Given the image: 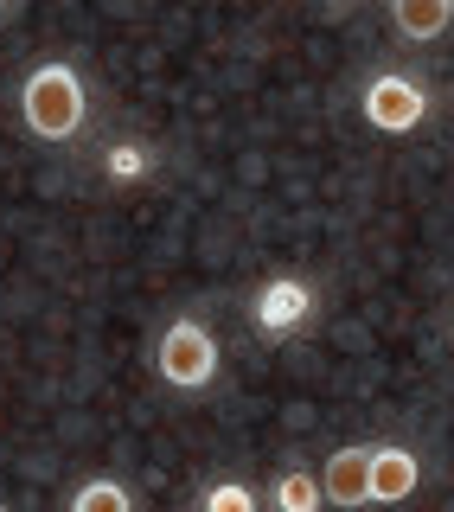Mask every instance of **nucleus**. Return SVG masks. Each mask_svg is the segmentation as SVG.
Masks as SVG:
<instances>
[{
	"label": "nucleus",
	"instance_id": "1",
	"mask_svg": "<svg viewBox=\"0 0 454 512\" xmlns=\"http://www.w3.org/2000/svg\"><path fill=\"white\" fill-rule=\"evenodd\" d=\"M84 116H90V96H84L77 64H64V58L32 64L26 84H20V122H26V135L71 141V135H84Z\"/></svg>",
	"mask_w": 454,
	"mask_h": 512
},
{
	"label": "nucleus",
	"instance_id": "8",
	"mask_svg": "<svg viewBox=\"0 0 454 512\" xmlns=\"http://www.w3.org/2000/svg\"><path fill=\"white\" fill-rule=\"evenodd\" d=\"M320 500H327V487H320V474H301V468L275 474V487H269V506H275V512H314Z\"/></svg>",
	"mask_w": 454,
	"mask_h": 512
},
{
	"label": "nucleus",
	"instance_id": "5",
	"mask_svg": "<svg viewBox=\"0 0 454 512\" xmlns=\"http://www.w3.org/2000/svg\"><path fill=\"white\" fill-rule=\"evenodd\" d=\"M320 487H327V506H371V442H346L327 455L320 468Z\"/></svg>",
	"mask_w": 454,
	"mask_h": 512
},
{
	"label": "nucleus",
	"instance_id": "3",
	"mask_svg": "<svg viewBox=\"0 0 454 512\" xmlns=\"http://www.w3.org/2000/svg\"><path fill=\"white\" fill-rule=\"evenodd\" d=\"M429 109H435V96L416 71H378V77H365V90H359V116L378 128V135H416V128L429 122Z\"/></svg>",
	"mask_w": 454,
	"mask_h": 512
},
{
	"label": "nucleus",
	"instance_id": "2",
	"mask_svg": "<svg viewBox=\"0 0 454 512\" xmlns=\"http://www.w3.org/2000/svg\"><path fill=\"white\" fill-rule=\"evenodd\" d=\"M218 365H224V352H218L212 327H205L199 314L167 320V333H160V346H154L160 384H173V391H205V384L218 378Z\"/></svg>",
	"mask_w": 454,
	"mask_h": 512
},
{
	"label": "nucleus",
	"instance_id": "4",
	"mask_svg": "<svg viewBox=\"0 0 454 512\" xmlns=\"http://www.w3.org/2000/svg\"><path fill=\"white\" fill-rule=\"evenodd\" d=\"M307 314H314V288H307L301 276H269V282L250 295V320H256V333H263V340L295 333Z\"/></svg>",
	"mask_w": 454,
	"mask_h": 512
},
{
	"label": "nucleus",
	"instance_id": "6",
	"mask_svg": "<svg viewBox=\"0 0 454 512\" xmlns=\"http://www.w3.org/2000/svg\"><path fill=\"white\" fill-rule=\"evenodd\" d=\"M423 487V461L403 442H371V506H397Z\"/></svg>",
	"mask_w": 454,
	"mask_h": 512
},
{
	"label": "nucleus",
	"instance_id": "10",
	"mask_svg": "<svg viewBox=\"0 0 454 512\" xmlns=\"http://www.w3.org/2000/svg\"><path fill=\"white\" fill-rule=\"evenodd\" d=\"M199 512H256V487H243V480H218V487L199 493Z\"/></svg>",
	"mask_w": 454,
	"mask_h": 512
},
{
	"label": "nucleus",
	"instance_id": "7",
	"mask_svg": "<svg viewBox=\"0 0 454 512\" xmlns=\"http://www.w3.org/2000/svg\"><path fill=\"white\" fill-rule=\"evenodd\" d=\"M384 13L403 45H435L454 32V0H384Z\"/></svg>",
	"mask_w": 454,
	"mask_h": 512
},
{
	"label": "nucleus",
	"instance_id": "13",
	"mask_svg": "<svg viewBox=\"0 0 454 512\" xmlns=\"http://www.w3.org/2000/svg\"><path fill=\"white\" fill-rule=\"evenodd\" d=\"M0 13H7V0H0Z\"/></svg>",
	"mask_w": 454,
	"mask_h": 512
},
{
	"label": "nucleus",
	"instance_id": "11",
	"mask_svg": "<svg viewBox=\"0 0 454 512\" xmlns=\"http://www.w3.org/2000/svg\"><path fill=\"white\" fill-rule=\"evenodd\" d=\"M148 167H154L148 148H128V141H122V148H109V173H116V180H135V173H148Z\"/></svg>",
	"mask_w": 454,
	"mask_h": 512
},
{
	"label": "nucleus",
	"instance_id": "12",
	"mask_svg": "<svg viewBox=\"0 0 454 512\" xmlns=\"http://www.w3.org/2000/svg\"><path fill=\"white\" fill-rule=\"evenodd\" d=\"M327 7H346V0H327Z\"/></svg>",
	"mask_w": 454,
	"mask_h": 512
},
{
	"label": "nucleus",
	"instance_id": "9",
	"mask_svg": "<svg viewBox=\"0 0 454 512\" xmlns=\"http://www.w3.org/2000/svg\"><path fill=\"white\" fill-rule=\"evenodd\" d=\"M71 512H135V493L116 487V480H84L71 493Z\"/></svg>",
	"mask_w": 454,
	"mask_h": 512
}]
</instances>
